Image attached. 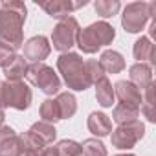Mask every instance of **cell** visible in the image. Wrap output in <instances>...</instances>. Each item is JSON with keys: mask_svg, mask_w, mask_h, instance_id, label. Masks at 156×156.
<instances>
[{"mask_svg": "<svg viewBox=\"0 0 156 156\" xmlns=\"http://www.w3.org/2000/svg\"><path fill=\"white\" fill-rule=\"evenodd\" d=\"M81 156H107V149L96 138H88L81 145Z\"/></svg>", "mask_w": 156, "mask_h": 156, "instance_id": "obj_23", "label": "cell"}, {"mask_svg": "<svg viewBox=\"0 0 156 156\" xmlns=\"http://www.w3.org/2000/svg\"><path fill=\"white\" fill-rule=\"evenodd\" d=\"M138 90H143L147 88L149 85H152V70L149 64H143V62H138L134 66H130V81Z\"/></svg>", "mask_w": 156, "mask_h": 156, "instance_id": "obj_13", "label": "cell"}, {"mask_svg": "<svg viewBox=\"0 0 156 156\" xmlns=\"http://www.w3.org/2000/svg\"><path fill=\"white\" fill-rule=\"evenodd\" d=\"M99 64H101L103 72H108V73H119V72L125 68L123 57H121L118 51H114V50L105 51V53L101 55V59H99Z\"/></svg>", "mask_w": 156, "mask_h": 156, "instance_id": "obj_16", "label": "cell"}, {"mask_svg": "<svg viewBox=\"0 0 156 156\" xmlns=\"http://www.w3.org/2000/svg\"><path fill=\"white\" fill-rule=\"evenodd\" d=\"M59 156H81V145L73 140H62L55 145Z\"/></svg>", "mask_w": 156, "mask_h": 156, "instance_id": "obj_25", "label": "cell"}, {"mask_svg": "<svg viewBox=\"0 0 156 156\" xmlns=\"http://www.w3.org/2000/svg\"><path fill=\"white\" fill-rule=\"evenodd\" d=\"M116 96L121 101V105H130V107L140 108V103H143L141 92L129 81H118L116 83Z\"/></svg>", "mask_w": 156, "mask_h": 156, "instance_id": "obj_12", "label": "cell"}, {"mask_svg": "<svg viewBox=\"0 0 156 156\" xmlns=\"http://www.w3.org/2000/svg\"><path fill=\"white\" fill-rule=\"evenodd\" d=\"M140 116V108L138 107H130V105H118L114 108V114H112V119L118 123V125H125V123H130V121H136Z\"/></svg>", "mask_w": 156, "mask_h": 156, "instance_id": "obj_18", "label": "cell"}, {"mask_svg": "<svg viewBox=\"0 0 156 156\" xmlns=\"http://www.w3.org/2000/svg\"><path fill=\"white\" fill-rule=\"evenodd\" d=\"M41 118H42V121H46V123H55V121L61 119L59 107H57V101H55V99H46V101L41 105Z\"/></svg>", "mask_w": 156, "mask_h": 156, "instance_id": "obj_22", "label": "cell"}, {"mask_svg": "<svg viewBox=\"0 0 156 156\" xmlns=\"http://www.w3.org/2000/svg\"><path fill=\"white\" fill-rule=\"evenodd\" d=\"M39 156H59V154H57V149L53 145H46L39 151Z\"/></svg>", "mask_w": 156, "mask_h": 156, "instance_id": "obj_29", "label": "cell"}, {"mask_svg": "<svg viewBox=\"0 0 156 156\" xmlns=\"http://www.w3.org/2000/svg\"><path fill=\"white\" fill-rule=\"evenodd\" d=\"M26 20V6L22 2H4L0 9V44L19 50L22 42V24Z\"/></svg>", "mask_w": 156, "mask_h": 156, "instance_id": "obj_1", "label": "cell"}, {"mask_svg": "<svg viewBox=\"0 0 156 156\" xmlns=\"http://www.w3.org/2000/svg\"><path fill=\"white\" fill-rule=\"evenodd\" d=\"M55 140V127L46 121H39L31 125V129L22 136V145L31 151H41L42 147L50 145Z\"/></svg>", "mask_w": 156, "mask_h": 156, "instance_id": "obj_7", "label": "cell"}, {"mask_svg": "<svg viewBox=\"0 0 156 156\" xmlns=\"http://www.w3.org/2000/svg\"><path fill=\"white\" fill-rule=\"evenodd\" d=\"M57 101V107H59V114H61V119H68L75 114L77 110V103H75V98L70 94V92H62L59 94V98L55 99Z\"/></svg>", "mask_w": 156, "mask_h": 156, "instance_id": "obj_20", "label": "cell"}, {"mask_svg": "<svg viewBox=\"0 0 156 156\" xmlns=\"http://www.w3.org/2000/svg\"><path fill=\"white\" fill-rule=\"evenodd\" d=\"M88 129L96 136H107L112 132V123L103 112H92L88 118Z\"/></svg>", "mask_w": 156, "mask_h": 156, "instance_id": "obj_14", "label": "cell"}, {"mask_svg": "<svg viewBox=\"0 0 156 156\" xmlns=\"http://www.w3.org/2000/svg\"><path fill=\"white\" fill-rule=\"evenodd\" d=\"M15 50H11V48H8V46H4V44H0V66H8L13 59H15Z\"/></svg>", "mask_w": 156, "mask_h": 156, "instance_id": "obj_28", "label": "cell"}, {"mask_svg": "<svg viewBox=\"0 0 156 156\" xmlns=\"http://www.w3.org/2000/svg\"><path fill=\"white\" fill-rule=\"evenodd\" d=\"M154 9H156V2H134L129 4L123 11V28L129 33H138L143 30V26L147 24L149 19L154 17Z\"/></svg>", "mask_w": 156, "mask_h": 156, "instance_id": "obj_4", "label": "cell"}, {"mask_svg": "<svg viewBox=\"0 0 156 156\" xmlns=\"http://www.w3.org/2000/svg\"><path fill=\"white\" fill-rule=\"evenodd\" d=\"M145 103L141 107V112L147 116L149 121H154L156 119V114H154V85H149L145 88Z\"/></svg>", "mask_w": 156, "mask_h": 156, "instance_id": "obj_26", "label": "cell"}, {"mask_svg": "<svg viewBox=\"0 0 156 156\" xmlns=\"http://www.w3.org/2000/svg\"><path fill=\"white\" fill-rule=\"evenodd\" d=\"M50 17L53 19H64L68 17L72 11L75 9H79L83 6H87V0H81V2H66V0H53V2H41L39 4Z\"/></svg>", "mask_w": 156, "mask_h": 156, "instance_id": "obj_11", "label": "cell"}, {"mask_svg": "<svg viewBox=\"0 0 156 156\" xmlns=\"http://www.w3.org/2000/svg\"><path fill=\"white\" fill-rule=\"evenodd\" d=\"M20 156H39V152L37 151H31V149H26L24 147V151H22V154Z\"/></svg>", "mask_w": 156, "mask_h": 156, "instance_id": "obj_30", "label": "cell"}, {"mask_svg": "<svg viewBox=\"0 0 156 156\" xmlns=\"http://www.w3.org/2000/svg\"><path fill=\"white\" fill-rule=\"evenodd\" d=\"M119 156H127V154H119ZM129 156H132V154H129Z\"/></svg>", "mask_w": 156, "mask_h": 156, "instance_id": "obj_32", "label": "cell"}, {"mask_svg": "<svg viewBox=\"0 0 156 156\" xmlns=\"http://www.w3.org/2000/svg\"><path fill=\"white\" fill-rule=\"evenodd\" d=\"M134 57L138 61H149L151 64L154 62V44L147 39V37H141L136 41L134 44Z\"/></svg>", "mask_w": 156, "mask_h": 156, "instance_id": "obj_19", "label": "cell"}, {"mask_svg": "<svg viewBox=\"0 0 156 156\" xmlns=\"http://www.w3.org/2000/svg\"><path fill=\"white\" fill-rule=\"evenodd\" d=\"M26 77H28V81L31 85L39 87L48 96L57 94L59 88H61V81H59L57 73L53 72V68H50V66H46L42 62H33L31 66H28Z\"/></svg>", "mask_w": 156, "mask_h": 156, "instance_id": "obj_5", "label": "cell"}, {"mask_svg": "<svg viewBox=\"0 0 156 156\" xmlns=\"http://www.w3.org/2000/svg\"><path fill=\"white\" fill-rule=\"evenodd\" d=\"M96 99L101 107H112L114 103V88L107 77H101L96 83Z\"/></svg>", "mask_w": 156, "mask_h": 156, "instance_id": "obj_17", "label": "cell"}, {"mask_svg": "<svg viewBox=\"0 0 156 156\" xmlns=\"http://www.w3.org/2000/svg\"><path fill=\"white\" fill-rule=\"evenodd\" d=\"M96 11H98V15H101V17H105V19H108V17H114L118 11H119V2L118 0H98L96 2Z\"/></svg>", "mask_w": 156, "mask_h": 156, "instance_id": "obj_24", "label": "cell"}, {"mask_svg": "<svg viewBox=\"0 0 156 156\" xmlns=\"http://www.w3.org/2000/svg\"><path fill=\"white\" fill-rule=\"evenodd\" d=\"M77 33H79V24H77V20L73 17H64L53 28V33H51L53 48L59 50V51H68L75 44Z\"/></svg>", "mask_w": 156, "mask_h": 156, "instance_id": "obj_6", "label": "cell"}, {"mask_svg": "<svg viewBox=\"0 0 156 156\" xmlns=\"http://www.w3.org/2000/svg\"><path fill=\"white\" fill-rule=\"evenodd\" d=\"M4 118H6V116H4V112L0 110V127H2V123H4Z\"/></svg>", "mask_w": 156, "mask_h": 156, "instance_id": "obj_31", "label": "cell"}, {"mask_svg": "<svg viewBox=\"0 0 156 156\" xmlns=\"http://www.w3.org/2000/svg\"><path fill=\"white\" fill-rule=\"evenodd\" d=\"M145 127L141 121H130L125 125H119L112 132V145L116 149H132L141 138H143Z\"/></svg>", "mask_w": 156, "mask_h": 156, "instance_id": "obj_8", "label": "cell"}, {"mask_svg": "<svg viewBox=\"0 0 156 156\" xmlns=\"http://www.w3.org/2000/svg\"><path fill=\"white\" fill-rule=\"evenodd\" d=\"M50 44H48V39L39 35V37H33L30 39L26 44H24V59L31 61V62H41L44 61L48 55H50Z\"/></svg>", "mask_w": 156, "mask_h": 156, "instance_id": "obj_10", "label": "cell"}, {"mask_svg": "<svg viewBox=\"0 0 156 156\" xmlns=\"http://www.w3.org/2000/svg\"><path fill=\"white\" fill-rule=\"evenodd\" d=\"M31 103V90L22 83H4V105L13 107L17 110L28 108Z\"/></svg>", "mask_w": 156, "mask_h": 156, "instance_id": "obj_9", "label": "cell"}, {"mask_svg": "<svg viewBox=\"0 0 156 156\" xmlns=\"http://www.w3.org/2000/svg\"><path fill=\"white\" fill-rule=\"evenodd\" d=\"M26 72H28V64H26V59L22 55H15V59L8 66H4V75L9 79V83L20 81L26 75Z\"/></svg>", "mask_w": 156, "mask_h": 156, "instance_id": "obj_15", "label": "cell"}, {"mask_svg": "<svg viewBox=\"0 0 156 156\" xmlns=\"http://www.w3.org/2000/svg\"><path fill=\"white\" fill-rule=\"evenodd\" d=\"M114 28L107 22H96L90 24L85 30H79L77 33V41L75 44L79 46L85 53H94L98 51L101 46H107L114 41Z\"/></svg>", "mask_w": 156, "mask_h": 156, "instance_id": "obj_3", "label": "cell"}, {"mask_svg": "<svg viewBox=\"0 0 156 156\" xmlns=\"http://www.w3.org/2000/svg\"><path fill=\"white\" fill-rule=\"evenodd\" d=\"M57 68L64 77V83L73 90H87L92 85L85 62L77 53H62L57 59Z\"/></svg>", "mask_w": 156, "mask_h": 156, "instance_id": "obj_2", "label": "cell"}, {"mask_svg": "<svg viewBox=\"0 0 156 156\" xmlns=\"http://www.w3.org/2000/svg\"><path fill=\"white\" fill-rule=\"evenodd\" d=\"M24 151L22 145V138H19L17 134H13L11 138L0 141V156H20Z\"/></svg>", "mask_w": 156, "mask_h": 156, "instance_id": "obj_21", "label": "cell"}, {"mask_svg": "<svg viewBox=\"0 0 156 156\" xmlns=\"http://www.w3.org/2000/svg\"><path fill=\"white\" fill-rule=\"evenodd\" d=\"M85 68H87V73H88L90 81H92L94 85L101 79V77H105V72H103V68H101L99 61H96V59L87 61V62H85Z\"/></svg>", "mask_w": 156, "mask_h": 156, "instance_id": "obj_27", "label": "cell"}]
</instances>
